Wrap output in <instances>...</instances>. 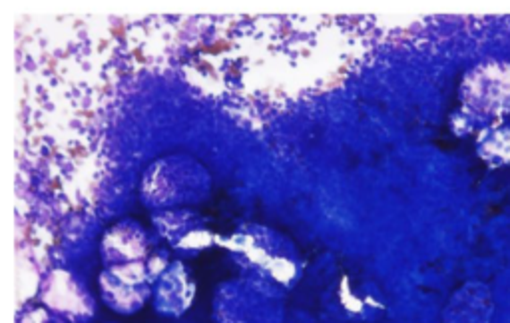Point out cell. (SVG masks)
I'll return each instance as SVG.
<instances>
[{"label":"cell","mask_w":510,"mask_h":323,"mask_svg":"<svg viewBox=\"0 0 510 323\" xmlns=\"http://www.w3.org/2000/svg\"><path fill=\"white\" fill-rule=\"evenodd\" d=\"M461 98L471 124H503L510 116V64L487 60L474 66L464 78Z\"/></svg>","instance_id":"obj_1"},{"label":"cell","mask_w":510,"mask_h":323,"mask_svg":"<svg viewBox=\"0 0 510 323\" xmlns=\"http://www.w3.org/2000/svg\"><path fill=\"white\" fill-rule=\"evenodd\" d=\"M477 152L492 168L510 166V120L482 130L477 140Z\"/></svg>","instance_id":"obj_2"}]
</instances>
